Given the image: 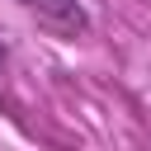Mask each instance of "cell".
Returning <instances> with one entry per match:
<instances>
[{
    "label": "cell",
    "mask_w": 151,
    "mask_h": 151,
    "mask_svg": "<svg viewBox=\"0 0 151 151\" xmlns=\"http://www.w3.org/2000/svg\"><path fill=\"white\" fill-rule=\"evenodd\" d=\"M47 33H57V38H85L90 33V9H85V0H19Z\"/></svg>",
    "instance_id": "1"
},
{
    "label": "cell",
    "mask_w": 151,
    "mask_h": 151,
    "mask_svg": "<svg viewBox=\"0 0 151 151\" xmlns=\"http://www.w3.org/2000/svg\"><path fill=\"white\" fill-rule=\"evenodd\" d=\"M5 66H9V47L0 42V76H5Z\"/></svg>",
    "instance_id": "2"
}]
</instances>
